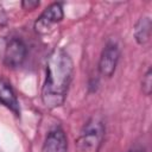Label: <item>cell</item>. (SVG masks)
I'll use <instances>...</instances> for the list:
<instances>
[{
  "label": "cell",
  "instance_id": "6da1fadb",
  "mask_svg": "<svg viewBox=\"0 0 152 152\" xmlns=\"http://www.w3.org/2000/svg\"><path fill=\"white\" fill-rule=\"evenodd\" d=\"M74 75V63L69 53L56 48L46 61V76L42 88V100L45 107H61L65 99Z\"/></svg>",
  "mask_w": 152,
  "mask_h": 152
},
{
  "label": "cell",
  "instance_id": "7a4b0ae2",
  "mask_svg": "<svg viewBox=\"0 0 152 152\" xmlns=\"http://www.w3.org/2000/svg\"><path fill=\"white\" fill-rule=\"evenodd\" d=\"M104 137L103 124L93 118L90 119L81 131L78 138L75 141L77 152H99Z\"/></svg>",
  "mask_w": 152,
  "mask_h": 152
},
{
  "label": "cell",
  "instance_id": "3957f363",
  "mask_svg": "<svg viewBox=\"0 0 152 152\" xmlns=\"http://www.w3.org/2000/svg\"><path fill=\"white\" fill-rule=\"evenodd\" d=\"M120 56L119 46L115 42H108L103 48L100 61H99V71L103 77H110L118 65Z\"/></svg>",
  "mask_w": 152,
  "mask_h": 152
},
{
  "label": "cell",
  "instance_id": "277c9868",
  "mask_svg": "<svg viewBox=\"0 0 152 152\" xmlns=\"http://www.w3.org/2000/svg\"><path fill=\"white\" fill-rule=\"evenodd\" d=\"M63 7L62 4L59 2H53L50 6H48L44 12L38 17L36 24H34V28L38 33H48L50 31V28L52 27V25L59 23L63 19Z\"/></svg>",
  "mask_w": 152,
  "mask_h": 152
},
{
  "label": "cell",
  "instance_id": "5b68a950",
  "mask_svg": "<svg viewBox=\"0 0 152 152\" xmlns=\"http://www.w3.org/2000/svg\"><path fill=\"white\" fill-rule=\"evenodd\" d=\"M27 49L24 42L19 38H11L5 48L4 62L8 68L20 66L26 58Z\"/></svg>",
  "mask_w": 152,
  "mask_h": 152
},
{
  "label": "cell",
  "instance_id": "8992f818",
  "mask_svg": "<svg viewBox=\"0 0 152 152\" xmlns=\"http://www.w3.org/2000/svg\"><path fill=\"white\" fill-rule=\"evenodd\" d=\"M68 140L65 133L61 128L50 131L43 144V152H66Z\"/></svg>",
  "mask_w": 152,
  "mask_h": 152
},
{
  "label": "cell",
  "instance_id": "52a82bcc",
  "mask_svg": "<svg viewBox=\"0 0 152 152\" xmlns=\"http://www.w3.org/2000/svg\"><path fill=\"white\" fill-rule=\"evenodd\" d=\"M0 102L4 106H6L10 110H12L15 115L20 114V108H19L17 95L13 88L11 87V84L5 80H0Z\"/></svg>",
  "mask_w": 152,
  "mask_h": 152
},
{
  "label": "cell",
  "instance_id": "ba28073f",
  "mask_svg": "<svg viewBox=\"0 0 152 152\" xmlns=\"http://www.w3.org/2000/svg\"><path fill=\"white\" fill-rule=\"evenodd\" d=\"M151 36V20L148 17H142L138 20L134 27V37L138 44H145Z\"/></svg>",
  "mask_w": 152,
  "mask_h": 152
},
{
  "label": "cell",
  "instance_id": "9c48e42d",
  "mask_svg": "<svg viewBox=\"0 0 152 152\" xmlns=\"http://www.w3.org/2000/svg\"><path fill=\"white\" fill-rule=\"evenodd\" d=\"M141 89L146 96H148L151 94V90H152V71H151V69H148L146 71V74L142 76Z\"/></svg>",
  "mask_w": 152,
  "mask_h": 152
},
{
  "label": "cell",
  "instance_id": "30bf717a",
  "mask_svg": "<svg viewBox=\"0 0 152 152\" xmlns=\"http://www.w3.org/2000/svg\"><path fill=\"white\" fill-rule=\"evenodd\" d=\"M21 6L24 10H34L36 7L39 6V1H32V0H26L21 2Z\"/></svg>",
  "mask_w": 152,
  "mask_h": 152
},
{
  "label": "cell",
  "instance_id": "8fae6325",
  "mask_svg": "<svg viewBox=\"0 0 152 152\" xmlns=\"http://www.w3.org/2000/svg\"><path fill=\"white\" fill-rule=\"evenodd\" d=\"M128 152H142L141 150H133V151H128Z\"/></svg>",
  "mask_w": 152,
  "mask_h": 152
}]
</instances>
